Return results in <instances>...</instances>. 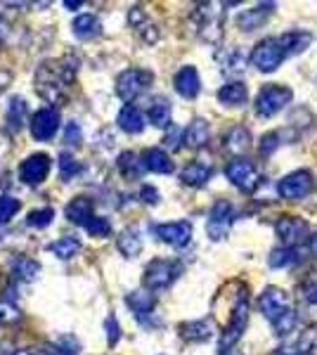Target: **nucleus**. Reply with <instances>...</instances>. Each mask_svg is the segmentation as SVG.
<instances>
[{"label": "nucleus", "mask_w": 317, "mask_h": 355, "mask_svg": "<svg viewBox=\"0 0 317 355\" xmlns=\"http://www.w3.org/2000/svg\"><path fill=\"white\" fill-rule=\"evenodd\" d=\"M232 294H225L221 291L223 303H228V318L221 322V353H228L234 348V343L241 339L246 324H249V313H251V299H249V289L244 282H230Z\"/></svg>", "instance_id": "nucleus-1"}, {"label": "nucleus", "mask_w": 317, "mask_h": 355, "mask_svg": "<svg viewBox=\"0 0 317 355\" xmlns=\"http://www.w3.org/2000/svg\"><path fill=\"white\" fill-rule=\"evenodd\" d=\"M76 73H78V57L74 55L62 57L60 62H43L36 69V78H33L36 93L45 102H50V105H60V102H65L67 88L76 81Z\"/></svg>", "instance_id": "nucleus-2"}, {"label": "nucleus", "mask_w": 317, "mask_h": 355, "mask_svg": "<svg viewBox=\"0 0 317 355\" xmlns=\"http://www.w3.org/2000/svg\"><path fill=\"white\" fill-rule=\"evenodd\" d=\"M182 272V263L180 261H171V259H154L145 268V287L149 291H161L169 289Z\"/></svg>", "instance_id": "nucleus-3"}, {"label": "nucleus", "mask_w": 317, "mask_h": 355, "mask_svg": "<svg viewBox=\"0 0 317 355\" xmlns=\"http://www.w3.org/2000/svg\"><path fill=\"white\" fill-rule=\"evenodd\" d=\"M154 83V73L147 69H126L117 78V95L123 102H132Z\"/></svg>", "instance_id": "nucleus-4"}, {"label": "nucleus", "mask_w": 317, "mask_h": 355, "mask_svg": "<svg viewBox=\"0 0 317 355\" xmlns=\"http://www.w3.org/2000/svg\"><path fill=\"white\" fill-rule=\"evenodd\" d=\"M291 100H293V93L286 85H263L261 93L256 97V112L265 119L275 116V114H280Z\"/></svg>", "instance_id": "nucleus-5"}, {"label": "nucleus", "mask_w": 317, "mask_h": 355, "mask_svg": "<svg viewBox=\"0 0 317 355\" xmlns=\"http://www.w3.org/2000/svg\"><path fill=\"white\" fill-rule=\"evenodd\" d=\"M310 190H313V173L305 168H298L293 173L284 175L277 185L280 197L286 199V202H301V199L308 197Z\"/></svg>", "instance_id": "nucleus-6"}, {"label": "nucleus", "mask_w": 317, "mask_h": 355, "mask_svg": "<svg viewBox=\"0 0 317 355\" xmlns=\"http://www.w3.org/2000/svg\"><path fill=\"white\" fill-rule=\"evenodd\" d=\"M225 178L232 182L234 187H239L241 192H253L258 187V168L253 166V162L249 159H232L228 166H225Z\"/></svg>", "instance_id": "nucleus-7"}, {"label": "nucleus", "mask_w": 317, "mask_h": 355, "mask_svg": "<svg viewBox=\"0 0 317 355\" xmlns=\"http://www.w3.org/2000/svg\"><path fill=\"white\" fill-rule=\"evenodd\" d=\"M232 220H234L232 204H230L228 199H218V202L213 204L211 214H209V225H206L209 237L213 239V242H221V239L228 237L230 227H232Z\"/></svg>", "instance_id": "nucleus-8"}, {"label": "nucleus", "mask_w": 317, "mask_h": 355, "mask_svg": "<svg viewBox=\"0 0 317 355\" xmlns=\"http://www.w3.org/2000/svg\"><path fill=\"white\" fill-rule=\"evenodd\" d=\"M251 62H253V67L263 73H270V71H275V69H280V64L284 62V53H282L277 38H265V41L258 43L251 53Z\"/></svg>", "instance_id": "nucleus-9"}, {"label": "nucleus", "mask_w": 317, "mask_h": 355, "mask_svg": "<svg viewBox=\"0 0 317 355\" xmlns=\"http://www.w3.org/2000/svg\"><path fill=\"white\" fill-rule=\"evenodd\" d=\"M192 19L197 21V31L204 41L216 43L221 38V15L216 12V5L211 3H201L194 8Z\"/></svg>", "instance_id": "nucleus-10"}, {"label": "nucleus", "mask_w": 317, "mask_h": 355, "mask_svg": "<svg viewBox=\"0 0 317 355\" xmlns=\"http://www.w3.org/2000/svg\"><path fill=\"white\" fill-rule=\"evenodd\" d=\"M154 234L161 239V242L171 244V246H187L189 239H192V223L189 220H173V223H161V225L152 227Z\"/></svg>", "instance_id": "nucleus-11"}, {"label": "nucleus", "mask_w": 317, "mask_h": 355, "mask_svg": "<svg viewBox=\"0 0 317 355\" xmlns=\"http://www.w3.org/2000/svg\"><path fill=\"white\" fill-rule=\"evenodd\" d=\"M57 128H60V112L55 107H45V110H38L31 119V135L36 140L45 142L53 140Z\"/></svg>", "instance_id": "nucleus-12"}, {"label": "nucleus", "mask_w": 317, "mask_h": 355, "mask_svg": "<svg viewBox=\"0 0 317 355\" xmlns=\"http://www.w3.org/2000/svg\"><path fill=\"white\" fill-rule=\"evenodd\" d=\"M258 306H261V313L270 320V322H275V320L282 318V315H284L291 308L289 299H286V294L280 287L263 289L261 299H258Z\"/></svg>", "instance_id": "nucleus-13"}, {"label": "nucleus", "mask_w": 317, "mask_h": 355, "mask_svg": "<svg viewBox=\"0 0 317 355\" xmlns=\"http://www.w3.org/2000/svg\"><path fill=\"white\" fill-rule=\"evenodd\" d=\"M50 173V157L48 154H31L28 159H24L19 166V178L26 185H38L43 182Z\"/></svg>", "instance_id": "nucleus-14"}, {"label": "nucleus", "mask_w": 317, "mask_h": 355, "mask_svg": "<svg viewBox=\"0 0 317 355\" xmlns=\"http://www.w3.org/2000/svg\"><path fill=\"white\" fill-rule=\"evenodd\" d=\"M308 223L303 218H298V216H282V218L275 223V232H277V237L284 242V246H296L301 239L308 234Z\"/></svg>", "instance_id": "nucleus-15"}, {"label": "nucleus", "mask_w": 317, "mask_h": 355, "mask_svg": "<svg viewBox=\"0 0 317 355\" xmlns=\"http://www.w3.org/2000/svg\"><path fill=\"white\" fill-rule=\"evenodd\" d=\"M126 303H128V308L132 313H135V318L140 320L142 324H152V315H154V308H157V299H154V294H149V291H132V294L126 296Z\"/></svg>", "instance_id": "nucleus-16"}, {"label": "nucleus", "mask_w": 317, "mask_h": 355, "mask_svg": "<svg viewBox=\"0 0 317 355\" xmlns=\"http://www.w3.org/2000/svg\"><path fill=\"white\" fill-rule=\"evenodd\" d=\"M173 85H175L178 95H182L185 100H194L201 90V78H199V71L194 67H182L180 71L175 73L173 78Z\"/></svg>", "instance_id": "nucleus-17"}, {"label": "nucleus", "mask_w": 317, "mask_h": 355, "mask_svg": "<svg viewBox=\"0 0 317 355\" xmlns=\"http://www.w3.org/2000/svg\"><path fill=\"white\" fill-rule=\"evenodd\" d=\"M273 12H275V3H261L251 10H244L237 17V24L241 31H256V28H261L268 21V17Z\"/></svg>", "instance_id": "nucleus-18"}, {"label": "nucleus", "mask_w": 317, "mask_h": 355, "mask_svg": "<svg viewBox=\"0 0 317 355\" xmlns=\"http://www.w3.org/2000/svg\"><path fill=\"white\" fill-rule=\"evenodd\" d=\"M140 162H142V168H145V171H152V173H161V175L173 173V162H171V157H169V154H166L164 150H159V147H149V150L142 152Z\"/></svg>", "instance_id": "nucleus-19"}, {"label": "nucleus", "mask_w": 317, "mask_h": 355, "mask_svg": "<svg viewBox=\"0 0 317 355\" xmlns=\"http://www.w3.org/2000/svg\"><path fill=\"white\" fill-rule=\"evenodd\" d=\"M213 175V166L206 162H189L180 173V180L185 182L187 187H201L211 180Z\"/></svg>", "instance_id": "nucleus-20"}, {"label": "nucleus", "mask_w": 317, "mask_h": 355, "mask_svg": "<svg viewBox=\"0 0 317 355\" xmlns=\"http://www.w3.org/2000/svg\"><path fill=\"white\" fill-rule=\"evenodd\" d=\"M310 41H313V36H310L308 31H301V28H293V31H286L284 36L277 38L282 53H284V57L289 55H301L305 48L310 45Z\"/></svg>", "instance_id": "nucleus-21"}, {"label": "nucleus", "mask_w": 317, "mask_h": 355, "mask_svg": "<svg viewBox=\"0 0 317 355\" xmlns=\"http://www.w3.org/2000/svg\"><path fill=\"white\" fill-rule=\"evenodd\" d=\"M178 331L189 343H204L213 336V324L209 320H192V322H182Z\"/></svg>", "instance_id": "nucleus-22"}, {"label": "nucleus", "mask_w": 317, "mask_h": 355, "mask_svg": "<svg viewBox=\"0 0 317 355\" xmlns=\"http://www.w3.org/2000/svg\"><path fill=\"white\" fill-rule=\"evenodd\" d=\"M119 128L126 130V133L130 135H137L145 130V114L137 110L135 105H126L123 110L119 112V119H117Z\"/></svg>", "instance_id": "nucleus-23"}, {"label": "nucleus", "mask_w": 317, "mask_h": 355, "mask_svg": "<svg viewBox=\"0 0 317 355\" xmlns=\"http://www.w3.org/2000/svg\"><path fill=\"white\" fill-rule=\"evenodd\" d=\"M218 100H221V105H225V107H241V105H246V100H249V90H246V85L239 81L225 83L223 88L218 90Z\"/></svg>", "instance_id": "nucleus-24"}, {"label": "nucleus", "mask_w": 317, "mask_h": 355, "mask_svg": "<svg viewBox=\"0 0 317 355\" xmlns=\"http://www.w3.org/2000/svg\"><path fill=\"white\" fill-rule=\"evenodd\" d=\"M65 214H67V218L71 223H76V225H85V223L93 218V199H88V197L71 199V202L67 204Z\"/></svg>", "instance_id": "nucleus-25"}, {"label": "nucleus", "mask_w": 317, "mask_h": 355, "mask_svg": "<svg viewBox=\"0 0 317 355\" xmlns=\"http://www.w3.org/2000/svg\"><path fill=\"white\" fill-rule=\"evenodd\" d=\"M182 137H185L187 147H192V150H201V147H206V142H209L211 128L204 119H194V121L189 123V128L182 133Z\"/></svg>", "instance_id": "nucleus-26"}, {"label": "nucleus", "mask_w": 317, "mask_h": 355, "mask_svg": "<svg viewBox=\"0 0 317 355\" xmlns=\"http://www.w3.org/2000/svg\"><path fill=\"white\" fill-rule=\"evenodd\" d=\"M40 272V263L28 259V256H17L12 261V277L19 282H33Z\"/></svg>", "instance_id": "nucleus-27"}, {"label": "nucleus", "mask_w": 317, "mask_h": 355, "mask_svg": "<svg viewBox=\"0 0 317 355\" xmlns=\"http://www.w3.org/2000/svg\"><path fill=\"white\" fill-rule=\"evenodd\" d=\"M26 114H28L26 102L22 100V97H12V100H10V105H8V116H5L8 128L12 130V133H19V130L24 128Z\"/></svg>", "instance_id": "nucleus-28"}, {"label": "nucleus", "mask_w": 317, "mask_h": 355, "mask_svg": "<svg viewBox=\"0 0 317 355\" xmlns=\"http://www.w3.org/2000/svg\"><path fill=\"white\" fill-rule=\"evenodd\" d=\"M74 36L76 38H83V41H88V38H95L97 33H100V19H97L95 15H78L76 19H74Z\"/></svg>", "instance_id": "nucleus-29"}, {"label": "nucleus", "mask_w": 317, "mask_h": 355, "mask_svg": "<svg viewBox=\"0 0 317 355\" xmlns=\"http://www.w3.org/2000/svg\"><path fill=\"white\" fill-rule=\"evenodd\" d=\"M117 246H119V251L126 256V259H135V256H140V251H142V237L135 230H130V227H128V230H123L119 234Z\"/></svg>", "instance_id": "nucleus-30"}, {"label": "nucleus", "mask_w": 317, "mask_h": 355, "mask_svg": "<svg viewBox=\"0 0 317 355\" xmlns=\"http://www.w3.org/2000/svg\"><path fill=\"white\" fill-rule=\"evenodd\" d=\"M298 261H301V254H298L296 246H280V249H273V254H270V259H268V266L280 270V268H289Z\"/></svg>", "instance_id": "nucleus-31"}, {"label": "nucleus", "mask_w": 317, "mask_h": 355, "mask_svg": "<svg viewBox=\"0 0 317 355\" xmlns=\"http://www.w3.org/2000/svg\"><path fill=\"white\" fill-rule=\"evenodd\" d=\"M149 123L157 125V128H166L171 123V102L166 97H157V100L149 105Z\"/></svg>", "instance_id": "nucleus-32"}, {"label": "nucleus", "mask_w": 317, "mask_h": 355, "mask_svg": "<svg viewBox=\"0 0 317 355\" xmlns=\"http://www.w3.org/2000/svg\"><path fill=\"white\" fill-rule=\"evenodd\" d=\"M223 142H225V147H228V150L241 152L244 147H249L251 133H249V128H244V125H232V128H230L228 133H225Z\"/></svg>", "instance_id": "nucleus-33"}, {"label": "nucleus", "mask_w": 317, "mask_h": 355, "mask_svg": "<svg viewBox=\"0 0 317 355\" xmlns=\"http://www.w3.org/2000/svg\"><path fill=\"white\" fill-rule=\"evenodd\" d=\"M117 166H119L121 175H126L128 180H137V178L142 175V171H145V168H142L140 157H137V154H132V152H123V154H121Z\"/></svg>", "instance_id": "nucleus-34"}, {"label": "nucleus", "mask_w": 317, "mask_h": 355, "mask_svg": "<svg viewBox=\"0 0 317 355\" xmlns=\"http://www.w3.org/2000/svg\"><path fill=\"white\" fill-rule=\"evenodd\" d=\"M48 249H50V254H55L60 261H69L80 251V242L76 237H62V239H57V242L50 244Z\"/></svg>", "instance_id": "nucleus-35"}, {"label": "nucleus", "mask_w": 317, "mask_h": 355, "mask_svg": "<svg viewBox=\"0 0 317 355\" xmlns=\"http://www.w3.org/2000/svg\"><path fill=\"white\" fill-rule=\"evenodd\" d=\"M48 348H50V353H53V355H76L80 351V343H78L76 336L62 334L60 339L48 343Z\"/></svg>", "instance_id": "nucleus-36"}, {"label": "nucleus", "mask_w": 317, "mask_h": 355, "mask_svg": "<svg viewBox=\"0 0 317 355\" xmlns=\"http://www.w3.org/2000/svg\"><path fill=\"white\" fill-rule=\"evenodd\" d=\"M298 324V313L293 311V308H289L282 318H277L273 322V327H275V334L277 336H286V334H291V329Z\"/></svg>", "instance_id": "nucleus-37"}, {"label": "nucleus", "mask_w": 317, "mask_h": 355, "mask_svg": "<svg viewBox=\"0 0 317 355\" xmlns=\"http://www.w3.org/2000/svg\"><path fill=\"white\" fill-rule=\"evenodd\" d=\"M298 355H317V327L305 329L296 346Z\"/></svg>", "instance_id": "nucleus-38"}, {"label": "nucleus", "mask_w": 317, "mask_h": 355, "mask_svg": "<svg viewBox=\"0 0 317 355\" xmlns=\"http://www.w3.org/2000/svg\"><path fill=\"white\" fill-rule=\"evenodd\" d=\"M53 218H55V209H50V206H45V209H36V211H31L28 214V218H26V223L31 227H48L50 223H53Z\"/></svg>", "instance_id": "nucleus-39"}, {"label": "nucleus", "mask_w": 317, "mask_h": 355, "mask_svg": "<svg viewBox=\"0 0 317 355\" xmlns=\"http://www.w3.org/2000/svg\"><path fill=\"white\" fill-rule=\"evenodd\" d=\"M19 320L22 313L12 301H0V327H8V324H15Z\"/></svg>", "instance_id": "nucleus-40"}, {"label": "nucleus", "mask_w": 317, "mask_h": 355, "mask_svg": "<svg viewBox=\"0 0 317 355\" xmlns=\"http://www.w3.org/2000/svg\"><path fill=\"white\" fill-rule=\"evenodd\" d=\"M57 166H60L62 180H69V178H74L80 171V164L71 157V154H67V152L60 154V162H57Z\"/></svg>", "instance_id": "nucleus-41"}, {"label": "nucleus", "mask_w": 317, "mask_h": 355, "mask_svg": "<svg viewBox=\"0 0 317 355\" xmlns=\"http://www.w3.org/2000/svg\"><path fill=\"white\" fill-rule=\"evenodd\" d=\"M22 202L8 194H0V223H8L10 218H15V214L19 211Z\"/></svg>", "instance_id": "nucleus-42"}, {"label": "nucleus", "mask_w": 317, "mask_h": 355, "mask_svg": "<svg viewBox=\"0 0 317 355\" xmlns=\"http://www.w3.org/2000/svg\"><path fill=\"white\" fill-rule=\"evenodd\" d=\"M85 230H88L93 237H109L112 232V223L107 218H100V216H93L88 223H85Z\"/></svg>", "instance_id": "nucleus-43"}, {"label": "nucleus", "mask_w": 317, "mask_h": 355, "mask_svg": "<svg viewBox=\"0 0 317 355\" xmlns=\"http://www.w3.org/2000/svg\"><path fill=\"white\" fill-rule=\"evenodd\" d=\"M298 294H301V299L305 303H310V306H317V275H313V277L305 279V282L301 284V289H298Z\"/></svg>", "instance_id": "nucleus-44"}, {"label": "nucleus", "mask_w": 317, "mask_h": 355, "mask_svg": "<svg viewBox=\"0 0 317 355\" xmlns=\"http://www.w3.org/2000/svg\"><path fill=\"white\" fill-rule=\"evenodd\" d=\"M105 329H107V343L109 348H114L121 339V327H119V320L114 315H109L107 322H105Z\"/></svg>", "instance_id": "nucleus-45"}, {"label": "nucleus", "mask_w": 317, "mask_h": 355, "mask_svg": "<svg viewBox=\"0 0 317 355\" xmlns=\"http://www.w3.org/2000/svg\"><path fill=\"white\" fill-rule=\"evenodd\" d=\"M280 147V133H265L261 137V145H258V150H261L263 157H270L275 150Z\"/></svg>", "instance_id": "nucleus-46"}, {"label": "nucleus", "mask_w": 317, "mask_h": 355, "mask_svg": "<svg viewBox=\"0 0 317 355\" xmlns=\"http://www.w3.org/2000/svg\"><path fill=\"white\" fill-rule=\"evenodd\" d=\"M180 142H182V128H178V125H171V130L164 137V145L171 147V150H180Z\"/></svg>", "instance_id": "nucleus-47"}, {"label": "nucleus", "mask_w": 317, "mask_h": 355, "mask_svg": "<svg viewBox=\"0 0 317 355\" xmlns=\"http://www.w3.org/2000/svg\"><path fill=\"white\" fill-rule=\"evenodd\" d=\"M65 142L71 147H76L80 142V125L76 121H69L67 128H65Z\"/></svg>", "instance_id": "nucleus-48"}, {"label": "nucleus", "mask_w": 317, "mask_h": 355, "mask_svg": "<svg viewBox=\"0 0 317 355\" xmlns=\"http://www.w3.org/2000/svg\"><path fill=\"white\" fill-rule=\"evenodd\" d=\"M140 199L145 204L149 206H154V204H159V199H161V194L157 187H152V185H142V190H140Z\"/></svg>", "instance_id": "nucleus-49"}, {"label": "nucleus", "mask_w": 317, "mask_h": 355, "mask_svg": "<svg viewBox=\"0 0 317 355\" xmlns=\"http://www.w3.org/2000/svg\"><path fill=\"white\" fill-rule=\"evenodd\" d=\"M137 31L142 33V38H145V43H157L159 41V28L154 24H149V21H145Z\"/></svg>", "instance_id": "nucleus-50"}, {"label": "nucleus", "mask_w": 317, "mask_h": 355, "mask_svg": "<svg viewBox=\"0 0 317 355\" xmlns=\"http://www.w3.org/2000/svg\"><path fill=\"white\" fill-rule=\"evenodd\" d=\"M128 21H130V26H135V28H140V26L147 21V17H145V12H142L140 5H135V8H130V12H128Z\"/></svg>", "instance_id": "nucleus-51"}, {"label": "nucleus", "mask_w": 317, "mask_h": 355, "mask_svg": "<svg viewBox=\"0 0 317 355\" xmlns=\"http://www.w3.org/2000/svg\"><path fill=\"white\" fill-rule=\"evenodd\" d=\"M10 355H40L36 348H15Z\"/></svg>", "instance_id": "nucleus-52"}, {"label": "nucleus", "mask_w": 317, "mask_h": 355, "mask_svg": "<svg viewBox=\"0 0 317 355\" xmlns=\"http://www.w3.org/2000/svg\"><path fill=\"white\" fill-rule=\"evenodd\" d=\"M273 355H298L296 348H289V346H284V348H277Z\"/></svg>", "instance_id": "nucleus-53"}, {"label": "nucleus", "mask_w": 317, "mask_h": 355, "mask_svg": "<svg viewBox=\"0 0 317 355\" xmlns=\"http://www.w3.org/2000/svg\"><path fill=\"white\" fill-rule=\"evenodd\" d=\"M308 244H310V254H313L315 259H317V232L313 234V237H310V242H308Z\"/></svg>", "instance_id": "nucleus-54"}, {"label": "nucleus", "mask_w": 317, "mask_h": 355, "mask_svg": "<svg viewBox=\"0 0 317 355\" xmlns=\"http://www.w3.org/2000/svg\"><path fill=\"white\" fill-rule=\"evenodd\" d=\"M80 0H65V8H69V10H78L80 8Z\"/></svg>", "instance_id": "nucleus-55"}, {"label": "nucleus", "mask_w": 317, "mask_h": 355, "mask_svg": "<svg viewBox=\"0 0 317 355\" xmlns=\"http://www.w3.org/2000/svg\"><path fill=\"white\" fill-rule=\"evenodd\" d=\"M221 355H244V353H239V351H228V353H221Z\"/></svg>", "instance_id": "nucleus-56"}, {"label": "nucleus", "mask_w": 317, "mask_h": 355, "mask_svg": "<svg viewBox=\"0 0 317 355\" xmlns=\"http://www.w3.org/2000/svg\"><path fill=\"white\" fill-rule=\"evenodd\" d=\"M0 284H3V272H0Z\"/></svg>", "instance_id": "nucleus-57"}]
</instances>
